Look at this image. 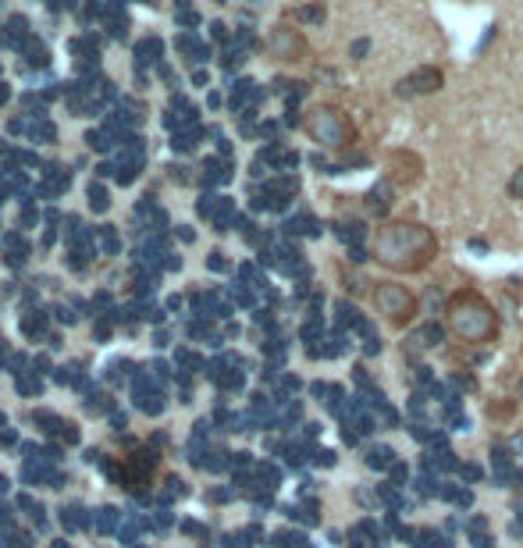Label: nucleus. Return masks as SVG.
Returning a JSON list of instances; mask_svg holds the SVG:
<instances>
[{
	"mask_svg": "<svg viewBox=\"0 0 523 548\" xmlns=\"http://www.w3.org/2000/svg\"><path fill=\"white\" fill-rule=\"evenodd\" d=\"M445 328L452 331V339H459L466 346H491L502 335L498 310L477 289H459V292L448 296V303H445Z\"/></svg>",
	"mask_w": 523,
	"mask_h": 548,
	"instance_id": "nucleus-2",
	"label": "nucleus"
},
{
	"mask_svg": "<svg viewBox=\"0 0 523 548\" xmlns=\"http://www.w3.org/2000/svg\"><path fill=\"white\" fill-rule=\"evenodd\" d=\"M370 303H374V310H378L392 328H406V324H413L417 307H420L417 292H409V289L399 285V282H378L374 292H370Z\"/></svg>",
	"mask_w": 523,
	"mask_h": 548,
	"instance_id": "nucleus-3",
	"label": "nucleus"
},
{
	"mask_svg": "<svg viewBox=\"0 0 523 548\" xmlns=\"http://www.w3.org/2000/svg\"><path fill=\"white\" fill-rule=\"evenodd\" d=\"M406 86H413V93H438L445 86V72L441 68H417Z\"/></svg>",
	"mask_w": 523,
	"mask_h": 548,
	"instance_id": "nucleus-7",
	"label": "nucleus"
},
{
	"mask_svg": "<svg viewBox=\"0 0 523 548\" xmlns=\"http://www.w3.org/2000/svg\"><path fill=\"white\" fill-rule=\"evenodd\" d=\"M370 256L395 274H420L434 263L438 256V235L424 221H385L374 228L370 239Z\"/></svg>",
	"mask_w": 523,
	"mask_h": 548,
	"instance_id": "nucleus-1",
	"label": "nucleus"
},
{
	"mask_svg": "<svg viewBox=\"0 0 523 548\" xmlns=\"http://www.w3.org/2000/svg\"><path fill=\"white\" fill-rule=\"evenodd\" d=\"M275 50H278L285 61H303L307 40H303L296 29H278V33H275Z\"/></svg>",
	"mask_w": 523,
	"mask_h": 548,
	"instance_id": "nucleus-6",
	"label": "nucleus"
},
{
	"mask_svg": "<svg viewBox=\"0 0 523 548\" xmlns=\"http://www.w3.org/2000/svg\"><path fill=\"white\" fill-rule=\"evenodd\" d=\"M307 132L331 150H346V146L356 143V125L338 107H314L310 118H307Z\"/></svg>",
	"mask_w": 523,
	"mask_h": 548,
	"instance_id": "nucleus-4",
	"label": "nucleus"
},
{
	"mask_svg": "<svg viewBox=\"0 0 523 548\" xmlns=\"http://www.w3.org/2000/svg\"><path fill=\"white\" fill-rule=\"evenodd\" d=\"M512 413H516V402L512 399H491L488 402V420L505 424V420H512Z\"/></svg>",
	"mask_w": 523,
	"mask_h": 548,
	"instance_id": "nucleus-8",
	"label": "nucleus"
},
{
	"mask_svg": "<svg viewBox=\"0 0 523 548\" xmlns=\"http://www.w3.org/2000/svg\"><path fill=\"white\" fill-rule=\"evenodd\" d=\"M385 168H388V178H392L399 189H413V185H420V178H424V164H420V157L409 153V150H392L388 160H385Z\"/></svg>",
	"mask_w": 523,
	"mask_h": 548,
	"instance_id": "nucleus-5",
	"label": "nucleus"
}]
</instances>
